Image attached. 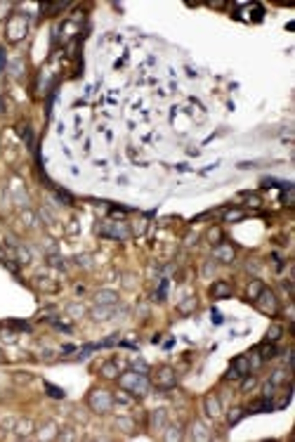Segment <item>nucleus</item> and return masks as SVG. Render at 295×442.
<instances>
[{"label": "nucleus", "instance_id": "f257e3e1", "mask_svg": "<svg viewBox=\"0 0 295 442\" xmlns=\"http://www.w3.org/2000/svg\"><path fill=\"white\" fill-rule=\"evenodd\" d=\"M120 385H123L125 393L135 395V397H144V395L151 390L149 376H147V374H140V371H125V374H120Z\"/></svg>", "mask_w": 295, "mask_h": 442}, {"label": "nucleus", "instance_id": "f03ea898", "mask_svg": "<svg viewBox=\"0 0 295 442\" xmlns=\"http://www.w3.org/2000/svg\"><path fill=\"white\" fill-rule=\"evenodd\" d=\"M116 405V400H114V395L109 393V390H102V388H94L92 393L88 395V407L92 409L94 414H109L111 409Z\"/></svg>", "mask_w": 295, "mask_h": 442}, {"label": "nucleus", "instance_id": "7ed1b4c3", "mask_svg": "<svg viewBox=\"0 0 295 442\" xmlns=\"http://www.w3.org/2000/svg\"><path fill=\"white\" fill-rule=\"evenodd\" d=\"M26 33H29V17L22 12H14L7 19V38L12 43H19Z\"/></svg>", "mask_w": 295, "mask_h": 442}, {"label": "nucleus", "instance_id": "20e7f679", "mask_svg": "<svg viewBox=\"0 0 295 442\" xmlns=\"http://www.w3.org/2000/svg\"><path fill=\"white\" fill-rule=\"evenodd\" d=\"M149 381L161 390H173L177 385V374L173 371V367H158L153 371V379H149Z\"/></svg>", "mask_w": 295, "mask_h": 442}, {"label": "nucleus", "instance_id": "39448f33", "mask_svg": "<svg viewBox=\"0 0 295 442\" xmlns=\"http://www.w3.org/2000/svg\"><path fill=\"white\" fill-rule=\"evenodd\" d=\"M102 234L109 237V239H116V241L130 239L128 225H125V222H120V220H106L104 225H102Z\"/></svg>", "mask_w": 295, "mask_h": 442}, {"label": "nucleus", "instance_id": "423d86ee", "mask_svg": "<svg viewBox=\"0 0 295 442\" xmlns=\"http://www.w3.org/2000/svg\"><path fill=\"white\" fill-rule=\"evenodd\" d=\"M255 305H258V310L265 312V315H276V312H279V300H276V296L271 293L269 288H262V291H260V296L255 298Z\"/></svg>", "mask_w": 295, "mask_h": 442}, {"label": "nucleus", "instance_id": "0eeeda50", "mask_svg": "<svg viewBox=\"0 0 295 442\" xmlns=\"http://www.w3.org/2000/svg\"><path fill=\"white\" fill-rule=\"evenodd\" d=\"M250 359L246 357V355H241V357H236L234 362H232V367H229V371H227V379H241V376H248L250 374Z\"/></svg>", "mask_w": 295, "mask_h": 442}, {"label": "nucleus", "instance_id": "6e6552de", "mask_svg": "<svg viewBox=\"0 0 295 442\" xmlns=\"http://www.w3.org/2000/svg\"><path fill=\"white\" fill-rule=\"evenodd\" d=\"M203 407H206V414L212 418H217L222 414V402H220V397L215 393H208L206 395V400H203Z\"/></svg>", "mask_w": 295, "mask_h": 442}, {"label": "nucleus", "instance_id": "1a4fd4ad", "mask_svg": "<svg viewBox=\"0 0 295 442\" xmlns=\"http://www.w3.org/2000/svg\"><path fill=\"white\" fill-rule=\"evenodd\" d=\"M165 423H168V414H165V409H153L151 418H149V428H151L153 433H158V430H165Z\"/></svg>", "mask_w": 295, "mask_h": 442}, {"label": "nucleus", "instance_id": "9d476101", "mask_svg": "<svg viewBox=\"0 0 295 442\" xmlns=\"http://www.w3.org/2000/svg\"><path fill=\"white\" fill-rule=\"evenodd\" d=\"M232 291H234V288H232L229 282H215V284L210 286V296L212 298H229Z\"/></svg>", "mask_w": 295, "mask_h": 442}, {"label": "nucleus", "instance_id": "9b49d317", "mask_svg": "<svg viewBox=\"0 0 295 442\" xmlns=\"http://www.w3.org/2000/svg\"><path fill=\"white\" fill-rule=\"evenodd\" d=\"M234 249L229 246V244H217V249H215V258L217 260H222V263H234Z\"/></svg>", "mask_w": 295, "mask_h": 442}, {"label": "nucleus", "instance_id": "f8f14e48", "mask_svg": "<svg viewBox=\"0 0 295 442\" xmlns=\"http://www.w3.org/2000/svg\"><path fill=\"white\" fill-rule=\"evenodd\" d=\"M94 300H97V305H116L118 293L116 291H97V293H94Z\"/></svg>", "mask_w": 295, "mask_h": 442}, {"label": "nucleus", "instance_id": "ddd939ff", "mask_svg": "<svg viewBox=\"0 0 295 442\" xmlns=\"http://www.w3.org/2000/svg\"><path fill=\"white\" fill-rule=\"evenodd\" d=\"M33 428H35V423L31 421V418H22V421H17V426H14V430H17L19 438H29V435L33 433Z\"/></svg>", "mask_w": 295, "mask_h": 442}, {"label": "nucleus", "instance_id": "4468645a", "mask_svg": "<svg viewBox=\"0 0 295 442\" xmlns=\"http://www.w3.org/2000/svg\"><path fill=\"white\" fill-rule=\"evenodd\" d=\"M191 430H194V433H191V435H189V438H191V440H210V435H208V433H206V428H203V426H201L199 421H194V423H191Z\"/></svg>", "mask_w": 295, "mask_h": 442}, {"label": "nucleus", "instance_id": "2eb2a0df", "mask_svg": "<svg viewBox=\"0 0 295 442\" xmlns=\"http://www.w3.org/2000/svg\"><path fill=\"white\" fill-rule=\"evenodd\" d=\"M102 376L104 379H116L118 374H120V369H118V364L116 362H106V364H102Z\"/></svg>", "mask_w": 295, "mask_h": 442}, {"label": "nucleus", "instance_id": "dca6fc26", "mask_svg": "<svg viewBox=\"0 0 295 442\" xmlns=\"http://www.w3.org/2000/svg\"><path fill=\"white\" fill-rule=\"evenodd\" d=\"M262 282H260V279H253V282H250V284H248V298L250 300H255L260 296V291H262Z\"/></svg>", "mask_w": 295, "mask_h": 442}, {"label": "nucleus", "instance_id": "f3484780", "mask_svg": "<svg viewBox=\"0 0 295 442\" xmlns=\"http://www.w3.org/2000/svg\"><path fill=\"white\" fill-rule=\"evenodd\" d=\"M276 352H279V350H276V346H274V343H265V346L260 347V355H262V359H274V357H276Z\"/></svg>", "mask_w": 295, "mask_h": 442}, {"label": "nucleus", "instance_id": "a211bd4d", "mask_svg": "<svg viewBox=\"0 0 295 442\" xmlns=\"http://www.w3.org/2000/svg\"><path fill=\"white\" fill-rule=\"evenodd\" d=\"M283 334V326L281 324H274V326H269V331H267V341L269 343H274V341H279Z\"/></svg>", "mask_w": 295, "mask_h": 442}, {"label": "nucleus", "instance_id": "6ab92c4d", "mask_svg": "<svg viewBox=\"0 0 295 442\" xmlns=\"http://www.w3.org/2000/svg\"><path fill=\"white\" fill-rule=\"evenodd\" d=\"M116 428L123 430V433H132V430H135V421H132V418H118Z\"/></svg>", "mask_w": 295, "mask_h": 442}, {"label": "nucleus", "instance_id": "aec40b11", "mask_svg": "<svg viewBox=\"0 0 295 442\" xmlns=\"http://www.w3.org/2000/svg\"><path fill=\"white\" fill-rule=\"evenodd\" d=\"M19 132H22L24 142L29 144V147H33V128H31V126H19Z\"/></svg>", "mask_w": 295, "mask_h": 442}, {"label": "nucleus", "instance_id": "412c9836", "mask_svg": "<svg viewBox=\"0 0 295 442\" xmlns=\"http://www.w3.org/2000/svg\"><path fill=\"white\" fill-rule=\"evenodd\" d=\"M163 440H182V428H177V426H170V428L163 433Z\"/></svg>", "mask_w": 295, "mask_h": 442}, {"label": "nucleus", "instance_id": "4be33fe9", "mask_svg": "<svg viewBox=\"0 0 295 442\" xmlns=\"http://www.w3.org/2000/svg\"><path fill=\"white\" fill-rule=\"evenodd\" d=\"M111 308H114V305H102V308H94V310H92L94 319H109V315H111Z\"/></svg>", "mask_w": 295, "mask_h": 442}, {"label": "nucleus", "instance_id": "5701e85b", "mask_svg": "<svg viewBox=\"0 0 295 442\" xmlns=\"http://www.w3.org/2000/svg\"><path fill=\"white\" fill-rule=\"evenodd\" d=\"M45 390L50 397H57V400H61L64 397V390L61 388H57V385H52V383H45Z\"/></svg>", "mask_w": 295, "mask_h": 442}, {"label": "nucleus", "instance_id": "b1692460", "mask_svg": "<svg viewBox=\"0 0 295 442\" xmlns=\"http://www.w3.org/2000/svg\"><path fill=\"white\" fill-rule=\"evenodd\" d=\"M246 213L243 211H229V213L224 215V222H236V220H243Z\"/></svg>", "mask_w": 295, "mask_h": 442}, {"label": "nucleus", "instance_id": "393cba45", "mask_svg": "<svg viewBox=\"0 0 295 442\" xmlns=\"http://www.w3.org/2000/svg\"><path fill=\"white\" fill-rule=\"evenodd\" d=\"M241 416H243V409H232V411H229V416H227V421H229V426H234V423H238V421H241Z\"/></svg>", "mask_w": 295, "mask_h": 442}, {"label": "nucleus", "instance_id": "a878e982", "mask_svg": "<svg viewBox=\"0 0 295 442\" xmlns=\"http://www.w3.org/2000/svg\"><path fill=\"white\" fill-rule=\"evenodd\" d=\"M194 308H196V298H189V300H184V303L179 305V312H182V315H189Z\"/></svg>", "mask_w": 295, "mask_h": 442}, {"label": "nucleus", "instance_id": "bb28decb", "mask_svg": "<svg viewBox=\"0 0 295 442\" xmlns=\"http://www.w3.org/2000/svg\"><path fill=\"white\" fill-rule=\"evenodd\" d=\"M222 232H220V229L217 227H212L210 232H208V241H210V244H222Z\"/></svg>", "mask_w": 295, "mask_h": 442}, {"label": "nucleus", "instance_id": "cd10ccee", "mask_svg": "<svg viewBox=\"0 0 295 442\" xmlns=\"http://www.w3.org/2000/svg\"><path fill=\"white\" fill-rule=\"evenodd\" d=\"M17 258H19V263H29L31 260V253L22 249V246H17Z\"/></svg>", "mask_w": 295, "mask_h": 442}, {"label": "nucleus", "instance_id": "c85d7f7f", "mask_svg": "<svg viewBox=\"0 0 295 442\" xmlns=\"http://www.w3.org/2000/svg\"><path fill=\"white\" fill-rule=\"evenodd\" d=\"M22 69H24V62H22V60H17V62H14V71H12V73H14V76L19 78V76H22Z\"/></svg>", "mask_w": 295, "mask_h": 442}, {"label": "nucleus", "instance_id": "c756f323", "mask_svg": "<svg viewBox=\"0 0 295 442\" xmlns=\"http://www.w3.org/2000/svg\"><path fill=\"white\" fill-rule=\"evenodd\" d=\"M5 71V52H2V48H0V73Z\"/></svg>", "mask_w": 295, "mask_h": 442}, {"label": "nucleus", "instance_id": "7c9ffc66", "mask_svg": "<svg viewBox=\"0 0 295 442\" xmlns=\"http://www.w3.org/2000/svg\"><path fill=\"white\" fill-rule=\"evenodd\" d=\"M253 383H255V379H246V383H243V390H248V388H250Z\"/></svg>", "mask_w": 295, "mask_h": 442}]
</instances>
